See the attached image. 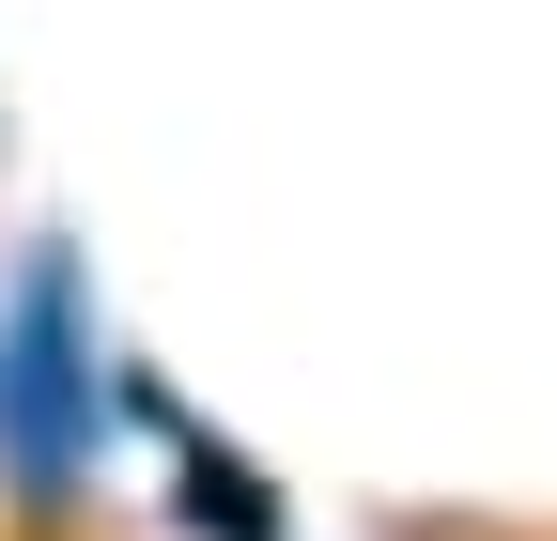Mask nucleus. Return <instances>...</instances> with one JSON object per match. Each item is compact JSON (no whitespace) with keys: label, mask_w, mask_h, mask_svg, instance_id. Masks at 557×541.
<instances>
[{"label":"nucleus","mask_w":557,"mask_h":541,"mask_svg":"<svg viewBox=\"0 0 557 541\" xmlns=\"http://www.w3.org/2000/svg\"><path fill=\"white\" fill-rule=\"evenodd\" d=\"M171 464H186V526H201V541H278V495H263L248 449H218V433L171 418Z\"/></svg>","instance_id":"nucleus-2"},{"label":"nucleus","mask_w":557,"mask_h":541,"mask_svg":"<svg viewBox=\"0 0 557 541\" xmlns=\"http://www.w3.org/2000/svg\"><path fill=\"white\" fill-rule=\"evenodd\" d=\"M94 433H109L94 294H78V263H62V248H32V263H16V294H0V495H16L32 526H47V511H78Z\"/></svg>","instance_id":"nucleus-1"}]
</instances>
